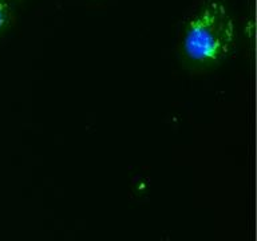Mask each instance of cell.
<instances>
[{"label":"cell","instance_id":"3","mask_svg":"<svg viewBox=\"0 0 257 241\" xmlns=\"http://www.w3.org/2000/svg\"><path fill=\"white\" fill-rule=\"evenodd\" d=\"M10 2L12 3V2H23V0H10Z\"/></svg>","mask_w":257,"mask_h":241},{"label":"cell","instance_id":"2","mask_svg":"<svg viewBox=\"0 0 257 241\" xmlns=\"http://www.w3.org/2000/svg\"><path fill=\"white\" fill-rule=\"evenodd\" d=\"M15 22V11L10 0H0V35L10 30Z\"/></svg>","mask_w":257,"mask_h":241},{"label":"cell","instance_id":"1","mask_svg":"<svg viewBox=\"0 0 257 241\" xmlns=\"http://www.w3.org/2000/svg\"><path fill=\"white\" fill-rule=\"evenodd\" d=\"M236 22L226 0H202L185 23L178 58L185 70L204 74L216 70L236 47Z\"/></svg>","mask_w":257,"mask_h":241}]
</instances>
